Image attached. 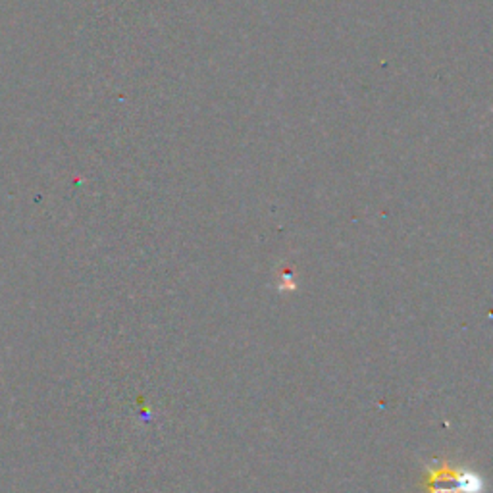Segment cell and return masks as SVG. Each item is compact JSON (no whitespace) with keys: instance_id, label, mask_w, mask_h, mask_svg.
<instances>
[{"instance_id":"cell-1","label":"cell","mask_w":493,"mask_h":493,"mask_svg":"<svg viewBox=\"0 0 493 493\" xmlns=\"http://www.w3.org/2000/svg\"><path fill=\"white\" fill-rule=\"evenodd\" d=\"M422 486L428 493H484L486 484L478 472L439 461L426 470Z\"/></svg>"}]
</instances>
